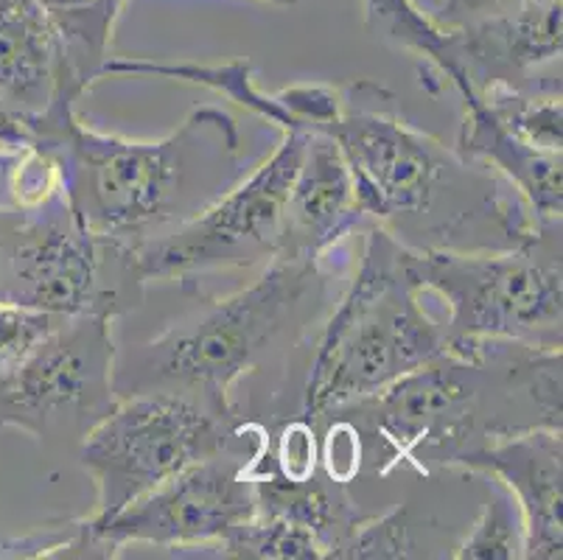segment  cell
Here are the masks:
<instances>
[{
	"instance_id": "13",
	"label": "cell",
	"mask_w": 563,
	"mask_h": 560,
	"mask_svg": "<svg viewBox=\"0 0 563 560\" xmlns=\"http://www.w3.org/2000/svg\"><path fill=\"white\" fill-rule=\"evenodd\" d=\"M365 213L356 202L345 154L329 132H306L298 172L289 185L275 259L322 264L325 253L362 228Z\"/></svg>"
},
{
	"instance_id": "2",
	"label": "cell",
	"mask_w": 563,
	"mask_h": 560,
	"mask_svg": "<svg viewBox=\"0 0 563 560\" xmlns=\"http://www.w3.org/2000/svg\"><path fill=\"white\" fill-rule=\"evenodd\" d=\"M360 446V474L387 476L409 462L449 471L460 454L505 435L561 426V351L468 339L367 398L331 409ZM311 424V426H317Z\"/></svg>"
},
{
	"instance_id": "10",
	"label": "cell",
	"mask_w": 563,
	"mask_h": 560,
	"mask_svg": "<svg viewBox=\"0 0 563 560\" xmlns=\"http://www.w3.org/2000/svg\"><path fill=\"white\" fill-rule=\"evenodd\" d=\"M306 132H284V141L269 161L261 163L247 179L180 228L168 230L135 246V261L146 284L180 281L224 270H250L269 264L278 253L280 219L289 185L298 172Z\"/></svg>"
},
{
	"instance_id": "26",
	"label": "cell",
	"mask_w": 563,
	"mask_h": 560,
	"mask_svg": "<svg viewBox=\"0 0 563 560\" xmlns=\"http://www.w3.org/2000/svg\"><path fill=\"white\" fill-rule=\"evenodd\" d=\"M63 317L34 311L18 303H0V367L43 339Z\"/></svg>"
},
{
	"instance_id": "9",
	"label": "cell",
	"mask_w": 563,
	"mask_h": 560,
	"mask_svg": "<svg viewBox=\"0 0 563 560\" xmlns=\"http://www.w3.org/2000/svg\"><path fill=\"white\" fill-rule=\"evenodd\" d=\"M115 342L107 317H63L29 351L0 367V429L43 449H79L118 400Z\"/></svg>"
},
{
	"instance_id": "16",
	"label": "cell",
	"mask_w": 563,
	"mask_h": 560,
	"mask_svg": "<svg viewBox=\"0 0 563 560\" xmlns=\"http://www.w3.org/2000/svg\"><path fill=\"white\" fill-rule=\"evenodd\" d=\"M463 157L499 174L527 202L530 213L544 224L561 222L563 210V157L561 152H541L516 138L499 118L471 96L463 101V127L457 135Z\"/></svg>"
},
{
	"instance_id": "14",
	"label": "cell",
	"mask_w": 563,
	"mask_h": 560,
	"mask_svg": "<svg viewBox=\"0 0 563 560\" xmlns=\"http://www.w3.org/2000/svg\"><path fill=\"white\" fill-rule=\"evenodd\" d=\"M563 0H530L514 12L454 25L463 68L474 90L508 85L536 90L532 74L561 65Z\"/></svg>"
},
{
	"instance_id": "4",
	"label": "cell",
	"mask_w": 563,
	"mask_h": 560,
	"mask_svg": "<svg viewBox=\"0 0 563 560\" xmlns=\"http://www.w3.org/2000/svg\"><path fill=\"white\" fill-rule=\"evenodd\" d=\"M322 264L273 259L258 281L235 295L199 306L126 359L115 353V393H172L235 418L233 387L289 333H300L325 303Z\"/></svg>"
},
{
	"instance_id": "22",
	"label": "cell",
	"mask_w": 563,
	"mask_h": 560,
	"mask_svg": "<svg viewBox=\"0 0 563 560\" xmlns=\"http://www.w3.org/2000/svg\"><path fill=\"white\" fill-rule=\"evenodd\" d=\"M457 560H519L525 558V532L521 516L510 493H490L483 513L463 538Z\"/></svg>"
},
{
	"instance_id": "5",
	"label": "cell",
	"mask_w": 563,
	"mask_h": 560,
	"mask_svg": "<svg viewBox=\"0 0 563 560\" xmlns=\"http://www.w3.org/2000/svg\"><path fill=\"white\" fill-rule=\"evenodd\" d=\"M446 348V328L423 306L409 250L367 224L360 270L317 337L300 415L317 424L331 409L390 387Z\"/></svg>"
},
{
	"instance_id": "8",
	"label": "cell",
	"mask_w": 563,
	"mask_h": 560,
	"mask_svg": "<svg viewBox=\"0 0 563 560\" xmlns=\"http://www.w3.org/2000/svg\"><path fill=\"white\" fill-rule=\"evenodd\" d=\"M247 424L172 393L118 395L79 443V462L96 485L87 518L104 521L205 457L242 438Z\"/></svg>"
},
{
	"instance_id": "1",
	"label": "cell",
	"mask_w": 563,
	"mask_h": 560,
	"mask_svg": "<svg viewBox=\"0 0 563 560\" xmlns=\"http://www.w3.org/2000/svg\"><path fill=\"white\" fill-rule=\"evenodd\" d=\"M325 132L345 154L365 222L415 253L516 250L552 228L499 174L404 121L378 81L342 85L340 116Z\"/></svg>"
},
{
	"instance_id": "19",
	"label": "cell",
	"mask_w": 563,
	"mask_h": 560,
	"mask_svg": "<svg viewBox=\"0 0 563 560\" xmlns=\"http://www.w3.org/2000/svg\"><path fill=\"white\" fill-rule=\"evenodd\" d=\"M124 7L126 0H45L63 48L65 87L76 101L104 76Z\"/></svg>"
},
{
	"instance_id": "23",
	"label": "cell",
	"mask_w": 563,
	"mask_h": 560,
	"mask_svg": "<svg viewBox=\"0 0 563 560\" xmlns=\"http://www.w3.org/2000/svg\"><path fill=\"white\" fill-rule=\"evenodd\" d=\"M59 185L54 163L32 143H0V210L29 208Z\"/></svg>"
},
{
	"instance_id": "18",
	"label": "cell",
	"mask_w": 563,
	"mask_h": 560,
	"mask_svg": "<svg viewBox=\"0 0 563 560\" xmlns=\"http://www.w3.org/2000/svg\"><path fill=\"white\" fill-rule=\"evenodd\" d=\"M362 7L367 31L378 43L407 51L423 62V81H449L460 92V101L477 92L465 76L454 25H443L415 0H362Z\"/></svg>"
},
{
	"instance_id": "24",
	"label": "cell",
	"mask_w": 563,
	"mask_h": 560,
	"mask_svg": "<svg viewBox=\"0 0 563 560\" xmlns=\"http://www.w3.org/2000/svg\"><path fill=\"white\" fill-rule=\"evenodd\" d=\"M412 538L409 507L398 505L384 516H365L356 527L351 560H401L421 558Z\"/></svg>"
},
{
	"instance_id": "25",
	"label": "cell",
	"mask_w": 563,
	"mask_h": 560,
	"mask_svg": "<svg viewBox=\"0 0 563 560\" xmlns=\"http://www.w3.org/2000/svg\"><path fill=\"white\" fill-rule=\"evenodd\" d=\"M278 96L280 105L291 116L295 127L303 132H325L340 116V87L331 85H291Z\"/></svg>"
},
{
	"instance_id": "3",
	"label": "cell",
	"mask_w": 563,
	"mask_h": 560,
	"mask_svg": "<svg viewBox=\"0 0 563 560\" xmlns=\"http://www.w3.org/2000/svg\"><path fill=\"white\" fill-rule=\"evenodd\" d=\"M23 123L29 143L54 163L81 224L121 244L180 228L242 179V132L222 107H197L157 141L90 130L70 101H54Z\"/></svg>"
},
{
	"instance_id": "28",
	"label": "cell",
	"mask_w": 563,
	"mask_h": 560,
	"mask_svg": "<svg viewBox=\"0 0 563 560\" xmlns=\"http://www.w3.org/2000/svg\"><path fill=\"white\" fill-rule=\"evenodd\" d=\"M14 208L0 210V303H7V292H3V244H7L9 224H12Z\"/></svg>"
},
{
	"instance_id": "11",
	"label": "cell",
	"mask_w": 563,
	"mask_h": 560,
	"mask_svg": "<svg viewBox=\"0 0 563 560\" xmlns=\"http://www.w3.org/2000/svg\"><path fill=\"white\" fill-rule=\"evenodd\" d=\"M247 431L250 426L233 446L194 462L155 491L121 507L115 516L104 521L85 516L90 536L110 558L130 543H152L188 558L197 549L222 541L255 513L253 465L269 446V438L264 426H255L250 438Z\"/></svg>"
},
{
	"instance_id": "15",
	"label": "cell",
	"mask_w": 563,
	"mask_h": 560,
	"mask_svg": "<svg viewBox=\"0 0 563 560\" xmlns=\"http://www.w3.org/2000/svg\"><path fill=\"white\" fill-rule=\"evenodd\" d=\"M54 101L76 105L45 0H0V105L29 121Z\"/></svg>"
},
{
	"instance_id": "27",
	"label": "cell",
	"mask_w": 563,
	"mask_h": 560,
	"mask_svg": "<svg viewBox=\"0 0 563 560\" xmlns=\"http://www.w3.org/2000/svg\"><path fill=\"white\" fill-rule=\"evenodd\" d=\"M530 0H440L434 18L443 25H463L471 20L494 18L501 12H514Z\"/></svg>"
},
{
	"instance_id": "21",
	"label": "cell",
	"mask_w": 563,
	"mask_h": 560,
	"mask_svg": "<svg viewBox=\"0 0 563 560\" xmlns=\"http://www.w3.org/2000/svg\"><path fill=\"white\" fill-rule=\"evenodd\" d=\"M479 101L508 127L516 138L541 152H561L563 110L561 90H519L508 85H488L477 90Z\"/></svg>"
},
{
	"instance_id": "12",
	"label": "cell",
	"mask_w": 563,
	"mask_h": 560,
	"mask_svg": "<svg viewBox=\"0 0 563 560\" xmlns=\"http://www.w3.org/2000/svg\"><path fill=\"white\" fill-rule=\"evenodd\" d=\"M465 476L496 480L508 487L521 516L527 560H561V487H563V438L561 426L505 435L490 443L460 454L449 465Z\"/></svg>"
},
{
	"instance_id": "7",
	"label": "cell",
	"mask_w": 563,
	"mask_h": 560,
	"mask_svg": "<svg viewBox=\"0 0 563 560\" xmlns=\"http://www.w3.org/2000/svg\"><path fill=\"white\" fill-rule=\"evenodd\" d=\"M7 303L54 317L130 315L146 281L135 246L93 233L70 208L63 185L29 208H14L3 244Z\"/></svg>"
},
{
	"instance_id": "6",
	"label": "cell",
	"mask_w": 563,
	"mask_h": 560,
	"mask_svg": "<svg viewBox=\"0 0 563 560\" xmlns=\"http://www.w3.org/2000/svg\"><path fill=\"white\" fill-rule=\"evenodd\" d=\"M409 266L423 295L446 306L449 342L501 339L561 351V224L516 250H409Z\"/></svg>"
},
{
	"instance_id": "17",
	"label": "cell",
	"mask_w": 563,
	"mask_h": 560,
	"mask_svg": "<svg viewBox=\"0 0 563 560\" xmlns=\"http://www.w3.org/2000/svg\"><path fill=\"white\" fill-rule=\"evenodd\" d=\"M255 510L309 532L325 560H351L353 536L365 518L347 496L345 482L317 465L306 476L275 471H253Z\"/></svg>"
},
{
	"instance_id": "29",
	"label": "cell",
	"mask_w": 563,
	"mask_h": 560,
	"mask_svg": "<svg viewBox=\"0 0 563 560\" xmlns=\"http://www.w3.org/2000/svg\"><path fill=\"white\" fill-rule=\"evenodd\" d=\"M261 3H269V7H295L298 0H261Z\"/></svg>"
},
{
	"instance_id": "20",
	"label": "cell",
	"mask_w": 563,
	"mask_h": 560,
	"mask_svg": "<svg viewBox=\"0 0 563 560\" xmlns=\"http://www.w3.org/2000/svg\"><path fill=\"white\" fill-rule=\"evenodd\" d=\"M104 76H161V79L188 81V85L208 87L228 101L242 105L253 116L264 118L280 132L298 130L278 96L261 90L253 79V62L230 59L222 65H199V62H155L146 56H110Z\"/></svg>"
}]
</instances>
